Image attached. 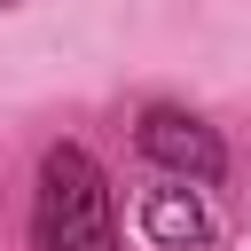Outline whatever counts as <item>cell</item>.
Here are the masks:
<instances>
[{
  "label": "cell",
  "mask_w": 251,
  "mask_h": 251,
  "mask_svg": "<svg viewBox=\"0 0 251 251\" xmlns=\"http://www.w3.org/2000/svg\"><path fill=\"white\" fill-rule=\"evenodd\" d=\"M133 141H141V157H149L157 173H173V180L212 188V180L227 173V141H220V126H204V118L180 110V102H149L141 126H133Z\"/></svg>",
  "instance_id": "cell-2"
},
{
  "label": "cell",
  "mask_w": 251,
  "mask_h": 251,
  "mask_svg": "<svg viewBox=\"0 0 251 251\" xmlns=\"http://www.w3.org/2000/svg\"><path fill=\"white\" fill-rule=\"evenodd\" d=\"M31 251H126V243H118L110 173L94 165L86 141H55V149L39 157V188H31Z\"/></svg>",
  "instance_id": "cell-1"
},
{
  "label": "cell",
  "mask_w": 251,
  "mask_h": 251,
  "mask_svg": "<svg viewBox=\"0 0 251 251\" xmlns=\"http://www.w3.org/2000/svg\"><path fill=\"white\" fill-rule=\"evenodd\" d=\"M141 235L157 243V251H204L212 243V212H204V196H196V180H157V188H141Z\"/></svg>",
  "instance_id": "cell-3"
}]
</instances>
